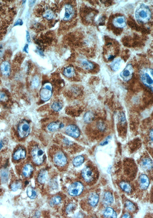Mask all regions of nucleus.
Returning <instances> with one entry per match:
<instances>
[{
    "instance_id": "f257e3e1",
    "label": "nucleus",
    "mask_w": 153,
    "mask_h": 218,
    "mask_svg": "<svg viewBox=\"0 0 153 218\" xmlns=\"http://www.w3.org/2000/svg\"><path fill=\"white\" fill-rule=\"evenodd\" d=\"M136 20L139 23L145 24L150 20L151 12L149 7L141 4L136 9L135 13Z\"/></svg>"
},
{
    "instance_id": "f03ea898",
    "label": "nucleus",
    "mask_w": 153,
    "mask_h": 218,
    "mask_svg": "<svg viewBox=\"0 0 153 218\" xmlns=\"http://www.w3.org/2000/svg\"><path fill=\"white\" fill-rule=\"evenodd\" d=\"M153 70L151 69H144L140 72L142 82L146 87L153 90Z\"/></svg>"
},
{
    "instance_id": "7ed1b4c3",
    "label": "nucleus",
    "mask_w": 153,
    "mask_h": 218,
    "mask_svg": "<svg viewBox=\"0 0 153 218\" xmlns=\"http://www.w3.org/2000/svg\"><path fill=\"white\" fill-rule=\"evenodd\" d=\"M97 174L95 168L90 166H85L82 172V176L86 183H94L97 177Z\"/></svg>"
},
{
    "instance_id": "20e7f679",
    "label": "nucleus",
    "mask_w": 153,
    "mask_h": 218,
    "mask_svg": "<svg viewBox=\"0 0 153 218\" xmlns=\"http://www.w3.org/2000/svg\"><path fill=\"white\" fill-rule=\"evenodd\" d=\"M31 154L32 161L35 164L40 165L43 164L45 154L42 149L37 146L34 147L31 151Z\"/></svg>"
},
{
    "instance_id": "39448f33",
    "label": "nucleus",
    "mask_w": 153,
    "mask_h": 218,
    "mask_svg": "<svg viewBox=\"0 0 153 218\" xmlns=\"http://www.w3.org/2000/svg\"><path fill=\"white\" fill-rule=\"evenodd\" d=\"M52 159L54 164L57 167H65L67 164V157L62 151H58L54 153Z\"/></svg>"
},
{
    "instance_id": "423d86ee",
    "label": "nucleus",
    "mask_w": 153,
    "mask_h": 218,
    "mask_svg": "<svg viewBox=\"0 0 153 218\" xmlns=\"http://www.w3.org/2000/svg\"><path fill=\"white\" fill-rule=\"evenodd\" d=\"M17 129L19 136L22 138H24L28 136L30 131L29 124L25 120H21L20 122Z\"/></svg>"
},
{
    "instance_id": "0eeeda50",
    "label": "nucleus",
    "mask_w": 153,
    "mask_h": 218,
    "mask_svg": "<svg viewBox=\"0 0 153 218\" xmlns=\"http://www.w3.org/2000/svg\"><path fill=\"white\" fill-rule=\"evenodd\" d=\"M84 189L83 184L77 181L71 184L68 190L69 194L73 196H77L80 195Z\"/></svg>"
},
{
    "instance_id": "6e6552de",
    "label": "nucleus",
    "mask_w": 153,
    "mask_h": 218,
    "mask_svg": "<svg viewBox=\"0 0 153 218\" xmlns=\"http://www.w3.org/2000/svg\"><path fill=\"white\" fill-rule=\"evenodd\" d=\"M134 69L132 65L128 64L120 74V76L125 82H128L132 77Z\"/></svg>"
},
{
    "instance_id": "1a4fd4ad",
    "label": "nucleus",
    "mask_w": 153,
    "mask_h": 218,
    "mask_svg": "<svg viewBox=\"0 0 153 218\" xmlns=\"http://www.w3.org/2000/svg\"><path fill=\"white\" fill-rule=\"evenodd\" d=\"M52 95L51 86L49 84H46L41 90L40 92L41 99L46 102L49 100Z\"/></svg>"
},
{
    "instance_id": "9d476101",
    "label": "nucleus",
    "mask_w": 153,
    "mask_h": 218,
    "mask_svg": "<svg viewBox=\"0 0 153 218\" xmlns=\"http://www.w3.org/2000/svg\"><path fill=\"white\" fill-rule=\"evenodd\" d=\"M65 133L72 137L78 138L80 135V132L79 128L75 125H70L66 127Z\"/></svg>"
},
{
    "instance_id": "9b49d317",
    "label": "nucleus",
    "mask_w": 153,
    "mask_h": 218,
    "mask_svg": "<svg viewBox=\"0 0 153 218\" xmlns=\"http://www.w3.org/2000/svg\"><path fill=\"white\" fill-rule=\"evenodd\" d=\"M65 12L63 18V20L69 21L71 19L74 15V11L73 6L70 4H67L65 5Z\"/></svg>"
},
{
    "instance_id": "f8f14e48",
    "label": "nucleus",
    "mask_w": 153,
    "mask_h": 218,
    "mask_svg": "<svg viewBox=\"0 0 153 218\" xmlns=\"http://www.w3.org/2000/svg\"><path fill=\"white\" fill-rule=\"evenodd\" d=\"M113 23L116 27L123 28L126 26V19L124 16H118L113 20Z\"/></svg>"
},
{
    "instance_id": "ddd939ff",
    "label": "nucleus",
    "mask_w": 153,
    "mask_h": 218,
    "mask_svg": "<svg viewBox=\"0 0 153 218\" xmlns=\"http://www.w3.org/2000/svg\"><path fill=\"white\" fill-rule=\"evenodd\" d=\"M26 155V152L25 149L20 147L14 152L13 155V159L14 161H19L25 159Z\"/></svg>"
},
{
    "instance_id": "4468645a",
    "label": "nucleus",
    "mask_w": 153,
    "mask_h": 218,
    "mask_svg": "<svg viewBox=\"0 0 153 218\" xmlns=\"http://www.w3.org/2000/svg\"><path fill=\"white\" fill-rule=\"evenodd\" d=\"M139 186L142 190H146L149 186L150 181L148 177L146 174H142L139 178Z\"/></svg>"
},
{
    "instance_id": "2eb2a0df",
    "label": "nucleus",
    "mask_w": 153,
    "mask_h": 218,
    "mask_svg": "<svg viewBox=\"0 0 153 218\" xmlns=\"http://www.w3.org/2000/svg\"><path fill=\"white\" fill-rule=\"evenodd\" d=\"M11 67L10 63L8 61L3 62L1 65V72L3 75L7 76L11 72Z\"/></svg>"
},
{
    "instance_id": "dca6fc26",
    "label": "nucleus",
    "mask_w": 153,
    "mask_h": 218,
    "mask_svg": "<svg viewBox=\"0 0 153 218\" xmlns=\"http://www.w3.org/2000/svg\"><path fill=\"white\" fill-rule=\"evenodd\" d=\"M99 197L96 193H92L89 196L88 199V204L91 207H95L99 201Z\"/></svg>"
},
{
    "instance_id": "f3484780",
    "label": "nucleus",
    "mask_w": 153,
    "mask_h": 218,
    "mask_svg": "<svg viewBox=\"0 0 153 218\" xmlns=\"http://www.w3.org/2000/svg\"><path fill=\"white\" fill-rule=\"evenodd\" d=\"M48 178V172L45 170L40 171L38 176L37 180L40 184H44Z\"/></svg>"
},
{
    "instance_id": "a211bd4d",
    "label": "nucleus",
    "mask_w": 153,
    "mask_h": 218,
    "mask_svg": "<svg viewBox=\"0 0 153 218\" xmlns=\"http://www.w3.org/2000/svg\"><path fill=\"white\" fill-rule=\"evenodd\" d=\"M141 165L145 170H151L153 167L152 161L149 158L145 157L142 160Z\"/></svg>"
},
{
    "instance_id": "6ab92c4d",
    "label": "nucleus",
    "mask_w": 153,
    "mask_h": 218,
    "mask_svg": "<svg viewBox=\"0 0 153 218\" xmlns=\"http://www.w3.org/2000/svg\"><path fill=\"white\" fill-rule=\"evenodd\" d=\"M64 127L63 123L59 122H55L50 123L47 126V129L51 132H54L58 130L59 129H61Z\"/></svg>"
},
{
    "instance_id": "aec40b11",
    "label": "nucleus",
    "mask_w": 153,
    "mask_h": 218,
    "mask_svg": "<svg viewBox=\"0 0 153 218\" xmlns=\"http://www.w3.org/2000/svg\"><path fill=\"white\" fill-rule=\"evenodd\" d=\"M34 170V168L30 164H25L22 170V174L25 177L28 178L30 176Z\"/></svg>"
},
{
    "instance_id": "412c9836",
    "label": "nucleus",
    "mask_w": 153,
    "mask_h": 218,
    "mask_svg": "<svg viewBox=\"0 0 153 218\" xmlns=\"http://www.w3.org/2000/svg\"><path fill=\"white\" fill-rule=\"evenodd\" d=\"M104 217L106 218H114L117 217V215L116 212L111 208H106L104 212Z\"/></svg>"
},
{
    "instance_id": "4be33fe9",
    "label": "nucleus",
    "mask_w": 153,
    "mask_h": 218,
    "mask_svg": "<svg viewBox=\"0 0 153 218\" xmlns=\"http://www.w3.org/2000/svg\"><path fill=\"white\" fill-rule=\"evenodd\" d=\"M63 74L67 78L73 77L75 74V70L73 67H67L64 69Z\"/></svg>"
},
{
    "instance_id": "5701e85b",
    "label": "nucleus",
    "mask_w": 153,
    "mask_h": 218,
    "mask_svg": "<svg viewBox=\"0 0 153 218\" xmlns=\"http://www.w3.org/2000/svg\"><path fill=\"white\" fill-rule=\"evenodd\" d=\"M121 62V59L119 58L113 60L110 64V68L114 72L118 71L120 67Z\"/></svg>"
},
{
    "instance_id": "b1692460",
    "label": "nucleus",
    "mask_w": 153,
    "mask_h": 218,
    "mask_svg": "<svg viewBox=\"0 0 153 218\" xmlns=\"http://www.w3.org/2000/svg\"><path fill=\"white\" fill-rule=\"evenodd\" d=\"M113 202V197L111 193L109 192H106L104 196V202L106 205H109Z\"/></svg>"
},
{
    "instance_id": "393cba45",
    "label": "nucleus",
    "mask_w": 153,
    "mask_h": 218,
    "mask_svg": "<svg viewBox=\"0 0 153 218\" xmlns=\"http://www.w3.org/2000/svg\"><path fill=\"white\" fill-rule=\"evenodd\" d=\"M81 66L83 69L86 70H90L93 69L94 67V65L92 63L88 61L87 60H82L80 63Z\"/></svg>"
},
{
    "instance_id": "a878e982",
    "label": "nucleus",
    "mask_w": 153,
    "mask_h": 218,
    "mask_svg": "<svg viewBox=\"0 0 153 218\" xmlns=\"http://www.w3.org/2000/svg\"><path fill=\"white\" fill-rule=\"evenodd\" d=\"M120 186L123 191L127 193H130L132 191V187L130 184L125 181H122L120 183Z\"/></svg>"
},
{
    "instance_id": "bb28decb",
    "label": "nucleus",
    "mask_w": 153,
    "mask_h": 218,
    "mask_svg": "<svg viewBox=\"0 0 153 218\" xmlns=\"http://www.w3.org/2000/svg\"><path fill=\"white\" fill-rule=\"evenodd\" d=\"M43 17L45 18L46 20H50L54 19L55 17V14L54 12L51 10H47L45 11V13L43 14Z\"/></svg>"
},
{
    "instance_id": "cd10ccee",
    "label": "nucleus",
    "mask_w": 153,
    "mask_h": 218,
    "mask_svg": "<svg viewBox=\"0 0 153 218\" xmlns=\"http://www.w3.org/2000/svg\"><path fill=\"white\" fill-rule=\"evenodd\" d=\"M84 161V157L82 156H78L75 157L73 161V164L74 166L78 167L80 166Z\"/></svg>"
},
{
    "instance_id": "c85d7f7f",
    "label": "nucleus",
    "mask_w": 153,
    "mask_h": 218,
    "mask_svg": "<svg viewBox=\"0 0 153 218\" xmlns=\"http://www.w3.org/2000/svg\"><path fill=\"white\" fill-rule=\"evenodd\" d=\"M94 116L91 112H87L84 116V120L85 123H90L92 122L94 120Z\"/></svg>"
},
{
    "instance_id": "c756f323",
    "label": "nucleus",
    "mask_w": 153,
    "mask_h": 218,
    "mask_svg": "<svg viewBox=\"0 0 153 218\" xmlns=\"http://www.w3.org/2000/svg\"><path fill=\"white\" fill-rule=\"evenodd\" d=\"M27 195L28 197L30 199H34L36 197V192L32 187L29 186L27 189Z\"/></svg>"
},
{
    "instance_id": "7c9ffc66",
    "label": "nucleus",
    "mask_w": 153,
    "mask_h": 218,
    "mask_svg": "<svg viewBox=\"0 0 153 218\" xmlns=\"http://www.w3.org/2000/svg\"><path fill=\"white\" fill-rule=\"evenodd\" d=\"M51 108L55 112H59L63 108V104L60 102H55L52 104Z\"/></svg>"
},
{
    "instance_id": "2f4dec72",
    "label": "nucleus",
    "mask_w": 153,
    "mask_h": 218,
    "mask_svg": "<svg viewBox=\"0 0 153 218\" xmlns=\"http://www.w3.org/2000/svg\"><path fill=\"white\" fill-rule=\"evenodd\" d=\"M125 205H126V207L127 209L131 211V212H135L136 209V207L135 205L129 201H126Z\"/></svg>"
},
{
    "instance_id": "473e14b6",
    "label": "nucleus",
    "mask_w": 153,
    "mask_h": 218,
    "mask_svg": "<svg viewBox=\"0 0 153 218\" xmlns=\"http://www.w3.org/2000/svg\"><path fill=\"white\" fill-rule=\"evenodd\" d=\"M22 184L20 182H16L13 183L11 186V188L12 191H16L19 189L20 188Z\"/></svg>"
},
{
    "instance_id": "72a5a7b5",
    "label": "nucleus",
    "mask_w": 153,
    "mask_h": 218,
    "mask_svg": "<svg viewBox=\"0 0 153 218\" xmlns=\"http://www.w3.org/2000/svg\"><path fill=\"white\" fill-rule=\"evenodd\" d=\"M32 85L35 88L38 87L39 85V79L37 76H35L33 79L32 83Z\"/></svg>"
},
{
    "instance_id": "f704fd0d",
    "label": "nucleus",
    "mask_w": 153,
    "mask_h": 218,
    "mask_svg": "<svg viewBox=\"0 0 153 218\" xmlns=\"http://www.w3.org/2000/svg\"><path fill=\"white\" fill-rule=\"evenodd\" d=\"M97 126L98 129L101 131H105V129H106V126H105L104 122H98L97 123Z\"/></svg>"
},
{
    "instance_id": "c9c22d12",
    "label": "nucleus",
    "mask_w": 153,
    "mask_h": 218,
    "mask_svg": "<svg viewBox=\"0 0 153 218\" xmlns=\"http://www.w3.org/2000/svg\"><path fill=\"white\" fill-rule=\"evenodd\" d=\"M75 207V206L74 203H70L67 206V208H66V212L68 213H70L74 209Z\"/></svg>"
},
{
    "instance_id": "e433bc0d",
    "label": "nucleus",
    "mask_w": 153,
    "mask_h": 218,
    "mask_svg": "<svg viewBox=\"0 0 153 218\" xmlns=\"http://www.w3.org/2000/svg\"><path fill=\"white\" fill-rule=\"evenodd\" d=\"M61 201V198L60 197L56 196L53 198L52 202L53 204L57 205L60 203Z\"/></svg>"
},
{
    "instance_id": "4c0bfd02",
    "label": "nucleus",
    "mask_w": 153,
    "mask_h": 218,
    "mask_svg": "<svg viewBox=\"0 0 153 218\" xmlns=\"http://www.w3.org/2000/svg\"><path fill=\"white\" fill-rule=\"evenodd\" d=\"M120 121L122 124H124V123H126V116H125V114L124 113H122L121 114Z\"/></svg>"
},
{
    "instance_id": "58836bf2",
    "label": "nucleus",
    "mask_w": 153,
    "mask_h": 218,
    "mask_svg": "<svg viewBox=\"0 0 153 218\" xmlns=\"http://www.w3.org/2000/svg\"><path fill=\"white\" fill-rule=\"evenodd\" d=\"M6 95L4 92L0 91V101H4L6 99Z\"/></svg>"
},
{
    "instance_id": "ea45409f",
    "label": "nucleus",
    "mask_w": 153,
    "mask_h": 218,
    "mask_svg": "<svg viewBox=\"0 0 153 218\" xmlns=\"http://www.w3.org/2000/svg\"><path fill=\"white\" fill-rule=\"evenodd\" d=\"M23 22L22 20L20 19H18V20L16 21V22H15V25H14V26H17V25H23Z\"/></svg>"
},
{
    "instance_id": "a19ab883",
    "label": "nucleus",
    "mask_w": 153,
    "mask_h": 218,
    "mask_svg": "<svg viewBox=\"0 0 153 218\" xmlns=\"http://www.w3.org/2000/svg\"><path fill=\"white\" fill-rule=\"evenodd\" d=\"M110 137H107L106 141L100 143V145H102V146H104V145H106L108 144V140L110 139Z\"/></svg>"
},
{
    "instance_id": "79ce46f5",
    "label": "nucleus",
    "mask_w": 153,
    "mask_h": 218,
    "mask_svg": "<svg viewBox=\"0 0 153 218\" xmlns=\"http://www.w3.org/2000/svg\"><path fill=\"white\" fill-rule=\"evenodd\" d=\"M23 51L25 52V53H28V44H26L24 46V49H23Z\"/></svg>"
},
{
    "instance_id": "37998d69",
    "label": "nucleus",
    "mask_w": 153,
    "mask_h": 218,
    "mask_svg": "<svg viewBox=\"0 0 153 218\" xmlns=\"http://www.w3.org/2000/svg\"><path fill=\"white\" fill-rule=\"evenodd\" d=\"M26 40H27V42L30 43V35L28 31H26Z\"/></svg>"
},
{
    "instance_id": "c03bdc74",
    "label": "nucleus",
    "mask_w": 153,
    "mask_h": 218,
    "mask_svg": "<svg viewBox=\"0 0 153 218\" xmlns=\"http://www.w3.org/2000/svg\"><path fill=\"white\" fill-rule=\"evenodd\" d=\"M131 216L128 213H125L123 216V218H130Z\"/></svg>"
},
{
    "instance_id": "a18cd8bd",
    "label": "nucleus",
    "mask_w": 153,
    "mask_h": 218,
    "mask_svg": "<svg viewBox=\"0 0 153 218\" xmlns=\"http://www.w3.org/2000/svg\"><path fill=\"white\" fill-rule=\"evenodd\" d=\"M150 137L152 141L153 140V131L152 130L150 132Z\"/></svg>"
},
{
    "instance_id": "49530a36",
    "label": "nucleus",
    "mask_w": 153,
    "mask_h": 218,
    "mask_svg": "<svg viewBox=\"0 0 153 218\" xmlns=\"http://www.w3.org/2000/svg\"><path fill=\"white\" fill-rule=\"evenodd\" d=\"M3 146V141H0V150L1 149Z\"/></svg>"
}]
</instances>
